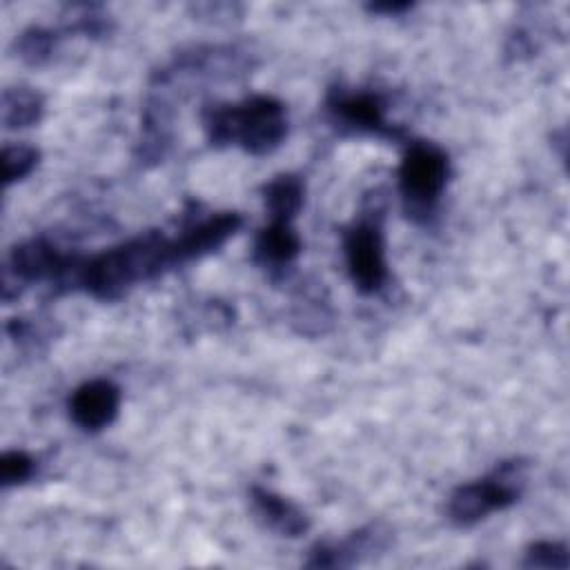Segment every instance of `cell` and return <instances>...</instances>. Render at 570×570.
Here are the masks:
<instances>
[{
    "label": "cell",
    "mask_w": 570,
    "mask_h": 570,
    "mask_svg": "<svg viewBox=\"0 0 570 570\" xmlns=\"http://www.w3.org/2000/svg\"><path fill=\"white\" fill-rule=\"evenodd\" d=\"M174 267H180L174 238L160 229H147L100 254L85 256L76 289L111 303L131 287L156 281Z\"/></svg>",
    "instance_id": "obj_1"
},
{
    "label": "cell",
    "mask_w": 570,
    "mask_h": 570,
    "mask_svg": "<svg viewBox=\"0 0 570 570\" xmlns=\"http://www.w3.org/2000/svg\"><path fill=\"white\" fill-rule=\"evenodd\" d=\"M200 120L209 147H238L256 158L274 154L289 129L285 102L267 94H254L238 102H207Z\"/></svg>",
    "instance_id": "obj_2"
},
{
    "label": "cell",
    "mask_w": 570,
    "mask_h": 570,
    "mask_svg": "<svg viewBox=\"0 0 570 570\" xmlns=\"http://www.w3.org/2000/svg\"><path fill=\"white\" fill-rule=\"evenodd\" d=\"M452 163L448 151L432 140H407L399 163L396 183L403 214L414 225H430L448 187Z\"/></svg>",
    "instance_id": "obj_3"
},
{
    "label": "cell",
    "mask_w": 570,
    "mask_h": 570,
    "mask_svg": "<svg viewBox=\"0 0 570 570\" xmlns=\"http://www.w3.org/2000/svg\"><path fill=\"white\" fill-rule=\"evenodd\" d=\"M528 479L525 459H505L485 476L461 483L445 503V517L456 528H472L492 512L508 510L523 494Z\"/></svg>",
    "instance_id": "obj_4"
},
{
    "label": "cell",
    "mask_w": 570,
    "mask_h": 570,
    "mask_svg": "<svg viewBox=\"0 0 570 570\" xmlns=\"http://www.w3.org/2000/svg\"><path fill=\"white\" fill-rule=\"evenodd\" d=\"M361 214L343 229V256L345 269L356 287L365 296L379 294L387 283L385 261V232H383V196L372 191Z\"/></svg>",
    "instance_id": "obj_5"
},
{
    "label": "cell",
    "mask_w": 570,
    "mask_h": 570,
    "mask_svg": "<svg viewBox=\"0 0 570 570\" xmlns=\"http://www.w3.org/2000/svg\"><path fill=\"white\" fill-rule=\"evenodd\" d=\"M325 116L343 136H367L407 142V129L387 118V100L381 91L334 85L325 94Z\"/></svg>",
    "instance_id": "obj_6"
},
{
    "label": "cell",
    "mask_w": 570,
    "mask_h": 570,
    "mask_svg": "<svg viewBox=\"0 0 570 570\" xmlns=\"http://www.w3.org/2000/svg\"><path fill=\"white\" fill-rule=\"evenodd\" d=\"M392 537H394V532L387 523L372 521V523H365V525L352 530L350 534H345L341 539L316 541L307 550L303 566L314 568V570H318V568H332V570L352 568L365 559H372V557L385 552L392 543Z\"/></svg>",
    "instance_id": "obj_7"
},
{
    "label": "cell",
    "mask_w": 570,
    "mask_h": 570,
    "mask_svg": "<svg viewBox=\"0 0 570 570\" xmlns=\"http://www.w3.org/2000/svg\"><path fill=\"white\" fill-rule=\"evenodd\" d=\"M240 227H243V216L238 212H214V214L187 220L183 229L174 236L178 263L185 265L218 252Z\"/></svg>",
    "instance_id": "obj_8"
},
{
    "label": "cell",
    "mask_w": 570,
    "mask_h": 570,
    "mask_svg": "<svg viewBox=\"0 0 570 570\" xmlns=\"http://www.w3.org/2000/svg\"><path fill=\"white\" fill-rule=\"evenodd\" d=\"M122 392L109 379H91L78 385L67 403L69 419L87 434L109 428L120 412Z\"/></svg>",
    "instance_id": "obj_9"
},
{
    "label": "cell",
    "mask_w": 570,
    "mask_h": 570,
    "mask_svg": "<svg viewBox=\"0 0 570 570\" xmlns=\"http://www.w3.org/2000/svg\"><path fill=\"white\" fill-rule=\"evenodd\" d=\"M303 252V240L292 223L269 220L254 236L252 261L269 278H283L294 267L296 258Z\"/></svg>",
    "instance_id": "obj_10"
},
{
    "label": "cell",
    "mask_w": 570,
    "mask_h": 570,
    "mask_svg": "<svg viewBox=\"0 0 570 570\" xmlns=\"http://www.w3.org/2000/svg\"><path fill=\"white\" fill-rule=\"evenodd\" d=\"M247 499H249L252 512L261 521V525L265 530H272L278 537L296 539V537H303L312 528V521L301 505H296L292 499H287L265 485H258V483L249 485Z\"/></svg>",
    "instance_id": "obj_11"
},
{
    "label": "cell",
    "mask_w": 570,
    "mask_h": 570,
    "mask_svg": "<svg viewBox=\"0 0 570 570\" xmlns=\"http://www.w3.org/2000/svg\"><path fill=\"white\" fill-rule=\"evenodd\" d=\"M261 194L269 220L294 223L305 203V180L292 171L276 174L263 185Z\"/></svg>",
    "instance_id": "obj_12"
},
{
    "label": "cell",
    "mask_w": 570,
    "mask_h": 570,
    "mask_svg": "<svg viewBox=\"0 0 570 570\" xmlns=\"http://www.w3.org/2000/svg\"><path fill=\"white\" fill-rule=\"evenodd\" d=\"M45 98L27 85L7 87L0 98V120L4 129H27L42 120Z\"/></svg>",
    "instance_id": "obj_13"
},
{
    "label": "cell",
    "mask_w": 570,
    "mask_h": 570,
    "mask_svg": "<svg viewBox=\"0 0 570 570\" xmlns=\"http://www.w3.org/2000/svg\"><path fill=\"white\" fill-rule=\"evenodd\" d=\"M60 36H82V38H107L114 31V18L102 4H67L62 13V24L58 27Z\"/></svg>",
    "instance_id": "obj_14"
},
{
    "label": "cell",
    "mask_w": 570,
    "mask_h": 570,
    "mask_svg": "<svg viewBox=\"0 0 570 570\" xmlns=\"http://www.w3.org/2000/svg\"><path fill=\"white\" fill-rule=\"evenodd\" d=\"M60 40H62V36H60L58 29L42 27V24H31L24 31H20L13 47H16V56L27 67H42L53 58L56 47H58Z\"/></svg>",
    "instance_id": "obj_15"
},
{
    "label": "cell",
    "mask_w": 570,
    "mask_h": 570,
    "mask_svg": "<svg viewBox=\"0 0 570 570\" xmlns=\"http://www.w3.org/2000/svg\"><path fill=\"white\" fill-rule=\"evenodd\" d=\"M521 566L528 570H568L570 568L568 543L554 541V539L532 541L523 552Z\"/></svg>",
    "instance_id": "obj_16"
},
{
    "label": "cell",
    "mask_w": 570,
    "mask_h": 570,
    "mask_svg": "<svg viewBox=\"0 0 570 570\" xmlns=\"http://www.w3.org/2000/svg\"><path fill=\"white\" fill-rule=\"evenodd\" d=\"M40 163V149L16 142V145H4L2 149V183L4 187H11L13 183L24 180Z\"/></svg>",
    "instance_id": "obj_17"
},
{
    "label": "cell",
    "mask_w": 570,
    "mask_h": 570,
    "mask_svg": "<svg viewBox=\"0 0 570 570\" xmlns=\"http://www.w3.org/2000/svg\"><path fill=\"white\" fill-rule=\"evenodd\" d=\"M36 459L24 450H7L0 456V485L16 488L33 479L36 474Z\"/></svg>",
    "instance_id": "obj_18"
},
{
    "label": "cell",
    "mask_w": 570,
    "mask_h": 570,
    "mask_svg": "<svg viewBox=\"0 0 570 570\" xmlns=\"http://www.w3.org/2000/svg\"><path fill=\"white\" fill-rule=\"evenodd\" d=\"M537 51H539L537 31H532V27H528V24H514L505 38V47H503L505 60L521 62V60L537 56Z\"/></svg>",
    "instance_id": "obj_19"
},
{
    "label": "cell",
    "mask_w": 570,
    "mask_h": 570,
    "mask_svg": "<svg viewBox=\"0 0 570 570\" xmlns=\"http://www.w3.org/2000/svg\"><path fill=\"white\" fill-rule=\"evenodd\" d=\"M194 18L212 22V24H229L243 18V4L236 2H196L189 4Z\"/></svg>",
    "instance_id": "obj_20"
},
{
    "label": "cell",
    "mask_w": 570,
    "mask_h": 570,
    "mask_svg": "<svg viewBox=\"0 0 570 570\" xmlns=\"http://www.w3.org/2000/svg\"><path fill=\"white\" fill-rule=\"evenodd\" d=\"M412 7H414V2H410V0H383V2H367L365 11L376 13V16H403Z\"/></svg>",
    "instance_id": "obj_21"
}]
</instances>
